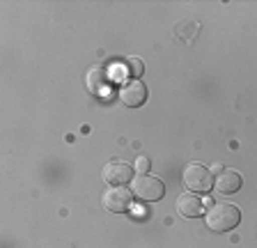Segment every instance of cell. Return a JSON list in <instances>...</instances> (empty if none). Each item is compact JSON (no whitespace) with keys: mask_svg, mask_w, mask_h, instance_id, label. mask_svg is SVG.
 <instances>
[{"mask_svg":"<svg viewBox=\"0 0 257 248\" xmlns=\"http://www.w3.org/2000/svg\"><path fill=\"white\" fill-rule=\"evenodd\" d=\"M207 227L211 232H230L239 225L241 221V211L234 205H227V202H218V205H211L204 216Z\"/></svg>","mask_w":257,"mask_h":248,"instance_id":"obj_1","label":"cell"},{"mask_svg":"<svg viewBox=\"0 0 257 248\" xmlns=\"http://www.w3.org/2000/svg\"><path fill=\"white\" fill-rule=\"evenodd\" d=\"M184 186H186L191 193H207V191L214 186L211 170L204 168L202 163H188V166L184 168Z\"/></svg>","mask_w":257,"mask_h":248,"instance_id":"obj_2","label":"cell"},{"mask_svg":"<svg viewBox=\"0 0 257 248\" xmlns=\"http://www.w3.org/2000/svg\"><path fill=\"white\" fill-rule=\"evenodd\" d=\"M131 191H134L136 198L145 200V202H156L166 193V184L159 177H152V175H138L131 182Z\"/></svg>","mask_w":257,"mask_h":248,"instance_id":"obj_3","label":"cell"},{"mask_svg":"<svg viewBox=\"0 0 257 248\" xmlns=\"http://www.w3.org/2000/svg\"><path fill=\"white\" fill-rule=\"evenodd\" d=\"M131 202H134V193L126 191L124 186H110L101 195L103 209L110 211V214H124V211H128L131 209Z\"/></svg>","mask_w":257,"mask_h":248,"instance_id":"obj_4","label":"cell"},{"mask_svg":"<svg viewBox=\"0 0 257 248\" xmlns=\"http://www.w3.org/2000/svg\"><path fill=\"white\" fill-rule=\"evenodd\" d=\"M103 182L108 186H124L131 182V166L124 161H108L101 170Z\"/></svg>","mask_w":257,"mask_h":248,"instance_id":"obj_5","label":"cell"},{"mask_svg":"<svg viewBox=\"0 0 257 248\" xmlns=\"http://www.w3.org/2000/svg\"><path fill=\"white\" fill-rule=\"evenodd\" d=\"M119 99L124 101V106L138 108L147 101V85L140 81H128L126 85L119 90Z\"/></svg>","mask_w":257,"mask_h":248,"instance_id":"obj_6","label":"cell"},{"mask_svg":"<svg viewBox=\"0 0 257 248\" xmlns=\"http://www.w3.org/2000/svg\"><path fill=\"white\" fill-rule=\"evenodd\" d=\"M177 211L186 218H198V216L204 214V200L195 193H182L177 198Z\"/></svg>","mask_w":257,"mask_h":248,"instance_id":"obj_7","label":"cell"},{"mask_svg":"<svg viewBox=\"0 0 257 248\" xmlns=\"http://www.w3.org/2000/svg\"><path fill=\"white\" fill-rule=\"evenodd\" d=\"M214 189H216V193H223V195L236 193V191L241 189V175L236 173V170L223 168L220 175L216 177V182H214Z\"/></svg>","mask_w":257,"mask_h":248,"instance_id":"obj_8","label":"cell"},{"mask_svg":"<svg viewBox=\"0 0 257 248\" xmlns=\"http://www.w3.org/2000/svg\"><path fill=\"white\" fill-rule=\"evenodd\" d=\"M126 71L131 76H136V78H138V76H143V71H145L143 60H140V58H128L126 60Z\"/></svg>","mask_w":257,"mask_h":248,"instance_id":"obj_9","label":"cell"},{"mask_svg":"<svg viewBox=\"0 0 257 248\" xmlns=\"http://www.w3.org/2000/svg\"><path fill=\"white\" fill-rule=\"evenodd\" d=\"M136 170H138L140 175L150 173V159H147V157H138V161H136Z\"/></svg>","mask_w":257,"mask_h":248,"instance_id":"obj_10","label":"cell"}]
</instances>
